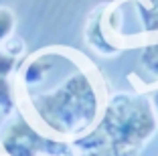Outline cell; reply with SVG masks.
<instances>
[{"mask_svg": "<svg viewBox=\"0 0 158 156\" xmlns=\"http://www.w3.org/2000/svg\"><path fill=\"white\" fill-rule=\"evenodd\" d=\"M158 118L148 97L138 93H114L106 101L99 122L87 134L73 140L81 152L95 148L138 150L154 134Z\"/></svg>", "mask_w": 158, "mask_h": 156, "instance_id": "cell-2", "label": "cell"}, {"mask_svg": "<svg viewBox=\"0 0 158 156\" xmlns=\"http://www.w3.org/2000/svg\"><path fill=\"white\" fill-rule=\"evenodd\" d=\"M140 65L146 73L158 81V41H148L140 51Z\"/></svg>", "mask_w": 158, "mask_h": 156, "instance_id": "cell-5", "label": "cell"}, {"mask_svg": "<svg viewBox=\"0 0 158 156\" xmlns=\"http://www.w3.org/2000/svg\"><path fill=\"white\" fill-rule=\"evenodd\" d=\"M136 10L140 16V27L144 32L158 31V0H148V4L144 2H134Z\"/></svg>", "mask_w": 158, "mask_h": 156, "instance_id": "cell-4", "label": "cell"}, {"mask_svg": "<svg viewBox=\"0 0 158 156\" xmlns=\"http://www.w3.org/2000/svg\"><path fill=\"white\" fill-rule=\"evenodd\" d=\"M81 156H136L134 150H118V148H95V150H85Z\"/></svg>", "mask_w": 158, "mask_h": 156, "instance_id": "cell-7", "label": "cell"}, {"mask_svg": "<svg viewBox=\"0 0 158 156\" xmlns=\"http://www.w3.org/2000/svg\"><path fill=\"white\" fill-rule=\"evenodd\" d=\"M19 85L35 120L53 136L87 134L106 106L98 71L71 49L35 53L20 69Z\"/></svg>", "mask_w": 158, "mask_h": 156, "instance_id": "cell-1", "label": "cell"}, {"mask_svg": "<svg viewBox=\"0 0 158 156\" xmlns=\"http://www.w3.org/2000/svg\"><path fill=\"white\" fill-rule=\"evenodd\" d=\"M14 27H16V14L8 6H0V47L12 37Z\"/></svg>", "mask_w": 158, "mask_h": 156, "instance_id": "cell-6", "label": "cell"}, {"mask_svg": "<svg viewBox=\"0 0 158 156\" xmlns=\"http://www.w3.org/2000/svg\"><path fill=\"white\" fill-rule=\"evenodd\" d=\"M150 103H152V108H154V114H156V118H158V87L152 91V95H150Z\"/></svg>", "mask_w": 158, "mask_h": 156, "instance_id": "cell-8", "label": "cell"}, {"mask_svg": "<svg viewBox=\"0 0 158 156\" xmlns=\"http://www.w3.org/2000/svg\"><path fill=\"white\" fill-rule=\"evenodd\" d=\"M2 146L8 156H37L39 152H47L51 156L71 154V146L67 142L39 134L27 118H19L6 126L2 132Z\"/></svg>", "mask_w": 158, "mask_h": 156, "instance_id": "cell-3", "label": "cell"}]
</instances>
